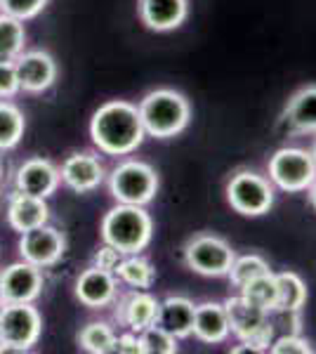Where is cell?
I'll return each instance as SVG.
<instances>
[{
  "mask_svg": "<svg viewBox=\"0 0 316 354\" xmlns=\"http://www.w3.org/2000/svg\"><path fill=\"white\" fill-rule=\"evenodd\" d=\"M145 137L140 109L128 100H109L90 118V140L106 156H130Z\"/></svg>",
  "mask_w": 316,
  "mask_h": 354,
  "instance_id": "1",
  "label": "cell"
},
{
  "mask_svg": "<svg viewBox=\"0 0 316 354\" xmlns=\"http://www.w3.org/2000/svg\"><path fill=\"white\" fill-rule=\"evenodd\" d=\"M137 109H140L147 137H156V140H170V137L180 135L192 121L189 100L170 88H158L147 93L137 104Z\"/></svg>",
  "mask_w": 316,
  "mask_h": 354,
  "instance_id": "2",
  "label": "cell"
},
{
  "mask_svg": "<svg viewBox=\"0 0 316 354\" xmlns=\"http://www.w3.org/2000/svg\"><path fill=\"white\" fill-rule=\"evenodd\" d=\"M102 241L118 248L123 255L142 253L154 236V220L145 205L116 203L100 225Z\"/></svg>",
  "mask_w": 316,
  "mask_h": 354,
  "instance_id": "3",
  "label": "cell"
},
{
  "mask_svg": "<svg viewBox=\"0 0 316 354\" xmlns=\"http://www.w3.org/2000/svg\"><path fill=\"white\" fill-rule=\"evenodd\" d=\"M224 310L229 319V333H234L241 340L239 347H234V354L241 352H269V345L274 340V324L272 314L255 307L243 295L224 300Z\"/></svg>",
  "mask_w": 316,
  "mask_h": 354,
  "instance_id": "4",
  "label": "cell"
},
{
  "mask_svg": "<svg viewBox=\"0 0 316 354\" xmlns=\"http://www.w3.org/2000/svg\"><path fill=\"white\" fill-rule=\"evenodd\" d=\"M43 314L33 302L0 305V354H24L38 345Z\"/></svg>",
  "mask_w": 316,
  "mask_h": 354,
  "instance_id": "5",
  "label": "cell"
},
{
  "mask_svg": "<svg viewBox=\"0 0 316 354\" xmlns=\"http://www.w3.org/2000/svg\"><path fill=\"white\" fill-rule=\"evenodd\" d=\"M109 194L116 203H132L147 205L156 198L158 194V173L145 161H128L118 163L109 173Z\"/></svg>",
  "mask_w": 316,
  "mask_h": 354,
  "instance_id": "6",
  "label": "cell"
},
{
  "mask_svg": "<svg viewBox=\"0 0 316 354\" xmlns=\"http://www.w3.org/2000/svg\"><path fill=\"white\" fill-rule=\"evenodd\" d=\"M227 201L245 218H260L274 205V187L269 177L255 170H236L227 182Z\"/></svg>",
  "mask_w": 316,
  "mask_h": 354,
  "instance_id": "7",
  "label": "cell"
},
{
  "mask_svg": "<svg viewBox=\"0 0 316 354\" xmlns=\"http://www.w3.org/2000/svg\"><path fill=\"white\" fill-rule=\"evenodd\" d=\"M267 170L269 182L288 194L307 192L316 180V163L312 151L297 149V147H284V149L274 151V156L267 163Z\"/></svg>",
  "mask_w": 316,
  "mask_h": 354,
  "instance_id": "8",
  "label": "cell"
},
{
  "mask_svg": "<svg viewBox=\"0 0 316 354\" xmlns=\"http://www.w3.org/2000/svg\"><path fill=\"white\" fill-rule=\"evenodd\" d=\"M234 258L232 245L215 234H196L185 245V265L201 277H227Z\"/></svg>",
  "mask_w": 316,
  "mask_h": 354,
  "instance_id": "9",
  "label": "cell"
},
{
  "mask_svg": "<svg viewBox=\"0 0 316 354\" xmlns=\"http://www.w3.org/2000/svg\"><path fill=\"white\" fill-rule=\"evenodd\" d=\"M66 253V236L53 225H40L19 234V255L40 270H50Z\"/></svg>",
  "mask_w": 316,
  "mask_h": 354,
  "instance_id": "10",
  "label": "cell"
},
{
  "mask_svg": "<svg viewBox=\"0 0 316 354\" xmlns=\"http://www.w3.org/2000/svg\"><path fill=\"white\" fill-rule=\"evenodd\" d=\"M43 270L26 260L0 270V305L3 302H36L43 293Z\"/></svg>",
  "mask_w": 316,
  "mask_h": 354,
  "instance_id": "11",
  "label": "cell"
},
{
  "mask_svg": "<svg viewBox=\"0 0 316 354\" xmlns=\"http://www.w3.org/2000/svg\"><path fill=\"white\" fill-rule=\"evenodd\" d=\"M17 76H19L21 93L28 95H43L55 85L59 68H57L55 57L45 50H24L15 59Z\"/></svg>",
  "mask_w": 316,
  "mask_h": 354,
  "instance_id": "12",
  "label": "cell"
},
{
  "mask_svg": "<svg viewBox=\"0 0 316 354\" xmlns=\"http://www.w3.org/2000/svg\"><path fill=\"white\" fill-rule=\"evenodd\" d=\"M59 180L73 194H90L100 189V185L106 180V170L104 163L100 161V156H95V153L73 151L62 163Z\"/></svg>",
  "mask_w": 316,
  "mask_h": 354,
  "instance_id": "13",
  "label": "cell"
},
{
  "mask_svg": "<svg viewBox=\"0 0 316 354\" xmlns=\"http://www.w3.org/2000/svg\"><path fill=\"white\" fill-rule=\"evenodd\" d=\"M73 293H76V300L80 305L88 307V310H104L116 300L118 279L113 272L90 265L88 270L78 274L76 283H73Z\"/></svg>",
  "mask_w": 316,
  "mask_h": 354,
  "instance_id": "14",
  "label": "cell"
},
{
  "mask_svg": "<svg viewBox=\"0 0 316 354\" xmlns=\"http://www.w3.org/2000/svg\"><path fill=\"white\" fill-rule=\"evenodd\" d=\"M59 168L43 156L26 158L19 168L15 170V189L31 194V196L50 198L59 189Z\"/></svg>",
  "mask_w": 316,
  "mask_h": 354,
  "instance_id": "15",
  "label": "cell"
},
{
  "mask_svg": "<svg viewBox=\"0 0 316 354\" xmlns=\"http://www.w3.org/2000/svg\"><path fill=\"white\" fill-rule=\"evenodd\" d=\"M142 24L156 33L180 28L189 17V0H137Z\"/></svg>",
  "mask_w": 316,
  "mask_h": 354,
  "instance_id": "16",
  "label": "cell"
},
{
  "mask_svg": "<svg viewBox=\"0 0 316 354\" xmlns=\"http://www.w3.org/2000/svg\"><path fill=\"white\" fill-rule=\"evenodd\" d=\"M5 218H8V225L19 234L45 225L50 220L48 198L31 196V194L15 189V194H10L8 205H5Z\"/></svg>",
  "mask_w": 316,
  "mask_h": 354,
  "instance_id": "17",
  "label": "cell"
},
{
  "mask_svg": "<svg viewBox=\"0 0 316 354\" xmlns=\"http://www.w3.org/2000/svg\"><path fill=\"white\" fill-rule=\"evenodd\" d=\"M158 307L160 300L154 298L151 293H147V290H132V293H128L120 300L116 317L132 333H142L145 328L158 322Z\"/></svg>",
  "mask_w": 316,
  "mask_h": 354,
  "instance_id": "18",
  "label": "cell"
},
{
  "mask_svg": "<svg viewBox=\"0 0 316 354\" xmlns=\"http://www.w3.org/2000/svg\"><path fill=\"white\" fill-rule=\"evenodd\" d=\"M192 335L205 345H220L229 338V319L224 302H203L194 312Z\"/></svg>",
  "mask_w": 316,
  "mask_h": 354,
  "instance_id": "19",
  "label": "cell"
},
{
  "mask_svg": "<svg viewBox=\"0 0 316 354\" xmlns=\"http://www.w3.org/2000/svg\"><path fill=\"white\" fill-rule=\"evenodd\" d=\"M284 125L290 133L309 135L316 133V85L297 90L284 109Z\"/></svg>",
  "mask_w": 316,
  "mask_h": 354,
  "instance_id": "20",
  "label": "cell"
},
{
  "mask_svg": "<svg viewBox=\"0 0 316 354\" xmlns=\"http://www.w3.org/2000/svg\"><path fill=\"white\" fill-rule=\"evenodd\" d=\"M194 312H196V305L185 295H168L165 300H160L156 324L170 330L177 340L189 338L194 326Z\"/></svg>",
  "mask_w": 316,
  "mask_h": 354,
  "instance_id": "21",
  "label": "cell"
},
{
  "mask_svg": "<svg viewBox=\"0 0 316 354\" xmlns=\"http://www.w3.org/2000/svg\"><path fill=\"white\" fill-rule=\"evenodd\" d=\"M307 283L295 272L277 274V302L272 314H297L307 305Z\"/></svg>",
  "mask_w": 316,
  "mask_h": 354,
  "instance_id": "22",
  "label": "cell"
},
{
  "mask_svg": "<svg viewBox=\"0 0 316 354\" xmlns=\"http://www.w3.org/2000/svg\"><path fill=\"white\" fill-rule=\"evenodd\" d=\"M116 279L118 283H125L132 290H147L156 281V267L140 253H130L123 255L120 265L116 267Z\"/></svg>",
  "mask_w": 316,
  "mask_h": 354,
  "instance_id": "23",
  "label": "cell"
},
{
  "mask_svg": "<svg viewBox=\"0 0 316 354\" xmlns=\"http://www.w3.org/2000/svg\"><path fill=\"white\" fill-rule=\"evenodd\" d=\"M26 130L24 111L10 100H0V151L15 149Z\"/></svg>",
  "mask_w": 316,
  "mask_h": 354,
  "instance_id": "24",
  "label": "cell"
},
{
  "mask_svg": "<svg viewBox=\"0 0 316 354\" xmlns=\"http://www.w3.org/2000/svg\"><path fill=\"white\" fill-rule=\"evenodd\" d=\"M76 342L83 352L90 354H111L116 342V330L106 322H90L78 330Z\"/></svg>",
  "mask_w": 316,
  "mask_h": 354,
  "instance_id": "25",
  "label": "cell"
},
{
  "mask_svg": "<svg viewBox=\"0 0 316 354\" xmlns=\"http://www.w3.org/2000/svg\"><path fill=\"white\" fill-rule=\"evenodd\" d=\"M239 290L248 302H252L255 307H260V310L272 314L274 302H277V274H274L272 270L264 272V274H260V277L250 279L248 283H243Z\"/></svg>",
  "mask_w": 316,
  "mask_h": 354,
  "instance_id": "26",
  "label": "cell"
},
{
  "mask_svg": "<svg viewBox=\"0 0 316 354\" xmlns=\"http://www.w3.org/2000/svg\"><path fill=\"white\" fill-rule=\"evenodd\" d=\"M26 48L24 21L0 12V59H17Z\"/></svg>",
  "mask_w": 316,
  "mask_h": 354,
  "instance_id": "27",
  "label": "cell"
},
{
  "mask_svg": "<svg viewBox=\"0 0 316 354\" xmlns=\"http://www.w3.org/2000/svg\"><path fill=\"white\" fill-rule=\"evenodd\" d=\"M269 270H272V267H269V262L264 260L262 255L250 253V255H241V258H234L232 267H229V272H227V277L232 279L234 286L241 288L243 283H248L250 279L260 277V274L269 272Z\"/></svg>",
  "mask_w": 316,
  "mask_h": 354,
  "instance_id": "28",
  "label": "cell"
},
{
  "mask_svg": "<svg viewBox=\"0 0 316 354\" xmlns=\"http://www.w3.org/2000/svg\"><path fill=\"white\" fill-rule=\"evenodd\" d=\"M140 342H142V354H175L180 347H177V338L165 330L160 324H151L149 328H145L140 333Z\"/></svg>",
  "mask_w": 316,
  "mask_h": 354,
  "instance_id": "29",
  "label": "cell"
},
{
  "mask_svg": "<svg viewBox=\"0 0 316 354\" xmlns=\"http://www.w3.org/2000/svg\"><path fill=\"white\" fill-rule=\"evenodd\" d=\"M48 8V0H0V12L28 21Z\"/></svg>",
  "mask_w": 316,
  "mask_h": 354,
  "instance_id": "30",
  "label": "cell"
},
{
  "mask_svg": "<svg viewBox=\"0 0 316 354\" xmlns=\"http://www.w3.org/2000/svg\"><path fill=\"white\" fill-rule=\"evenodd\" d=\"M269 352L272 354H312L314 347H312V342L300 338L297 333H286V335H281V338L272 340Z\"/></svg>",
  "mask_w": 316,
  "mask_h": 354,
  "instance_id": "31",
  "label": "cell"
},
{
  "mask_svg": "<svg viewBox=\"0 0 316 354\" xmlns=\"http://www.w3.org/2000/svg\"><path fill=\"white\" fill-rule=\"evenodd\" d=\"M21 93L15 59H0V100H12Z\"/></svg>",
  "mask_w": 316,
  "mask_h": 354,
  "instance_id": "32",
  "label": "cell"
},
{
  "mask_svg": "<svg viewBox=\"0 0 316 354\" xmlns=\"http://www.w3.org/2000/svg\"><path fill=\"white\" fill-rule=\"evenodd\" d=\"M120 260H123V253H120L118 248H113V245H100V248L95 250L93 255V265L100 267V270H106V272H113L116 274V267L120 265Z\"/></svg>",
  "mask_w": 316,
  "mask_h": 354,
  "instance_id": "33",
  "label": "cell"
},
{
  "mask_svg": "<svg viewBox=\"0 0 316 354\" xmlns=\"http://www.w3.org/2000/svg\"><path fill=\"white\" fill-rule=\"evenodd\" d=\"M111 354H142V342L140 333H116V342H113V352Z\"/></svg>",
  "mask_w": 316,
  "mask_h": 354,
  "instance_id": "34",
  "label": "cell"
},
{
  "mask_svg": "<svg viewBox=\"0 0 316 354\" xmlns=\"http://www.w3.org/2000/svg\"><path fill=\"white\" fill-rule=\"evenodd\" d=\"M307 192H309V194H307V196H309V203H312V208L316 210V180L312 182V187H309Z\"/></svg>",
  "mask_w": 316,
  "mask_h": 354,
  "instance_id": "35",
  "label": "cell"
},
{
  "mask_svg": "<svg viewBox=\"0 0 316 354\" xmlns=\"http://www.w3.org/2000/svg\"><path fill=\"white\" fill-rule=\"evenodd\" d=\"M0 182H3V161H0Z\"/></svg>",
  "mask_w": 316,
  "mask_h": 354,
  "instance_id": "36",
  "label": "cell"
},
{
  "mask_svg": "<svg viewBox=\"0 0 316 354\" xmlns=\"http://www.w3.org/2000/svg\"><path fill=\"white\" fill-rule=\"evenodd\" d=\"M312 158H314V163H316V145H314V151H312Z\"/></svg>",
  "mask_w": 316,
  "mask_h": 354,
  "instance_id": "37",
  "label": "cell"
},
{
  "mask_svg": "<svg viewBox=\"0 0 316 354\" xmlns=\"http://www.w3.org/2000/svg\"><path fill=\"white\" fill-rule=\"evenodd\" d=\"M0 203H3V201H0Z\"/></svg>",
  "mask_w": 316,
  "mask_h": 354,
  "instance_id": "38",
  "label": "cell"
}]
</instances>
